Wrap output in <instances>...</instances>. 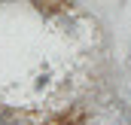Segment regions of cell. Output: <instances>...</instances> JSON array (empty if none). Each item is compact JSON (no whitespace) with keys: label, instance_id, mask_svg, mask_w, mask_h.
Returning a JSON list of instances; mask_svg holds the SVG:
<instances>
[{"label":"cell","instance_id":"1","mask_svg":"<svg viewBox=\"0 0 131 125\" xmlns=\"http://www.w3.org/2000/svg\"><path fill=\"white\" fill-rule=\"evenodd\" d=\"M3 125H31V122H28V119H21V116L15 113V116H9V119H6Z\"/></svg>","mask_w":131,"mask_h":125},{"label":"cell","instance_id":"2","mask_svg":"<svg viewBox=\"0 0 131 125\" xmlns=\"http://www.w3.org/2000/svg\"><path fill=\"white\" fill-rule=\"evenodd\" d=\"M3 3H18V0H3Z\"/></svg>","mask_w":131,"mask_h":125}]
</instances>
